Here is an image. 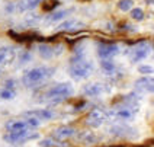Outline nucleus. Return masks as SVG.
Returning <instances> with one entry per match:
<instances>
[{"label": "nucleus", "instance_id": "f257e3e1", "mask_svg": "<svg viewBox=\"0 0 154 147\" xmlns=\"http://www.w3.org/2000/svg\"><path fill=\"white\" fill-rule=\"evenodd\" d=\"M69 73L74 80H85L93 73V63L86 57L83 51H76L70 60Z\"/></svg>", "mask_w": 154, "mask_h": 147}, {"label": "nucleus", "instance_id": "f03ea898", "mask_svg": "<svg viewBox=\"0 0 154 147\" xmlns=\"http://www.w3.org/2000/svg\"><path fill=\"white\" fill-rule=\"evenodd\" d=\"M55 69L54 67H48V66H39V67H34V69L28 70L25 74L22 76V85L25 87H39L44 85L47 80H50L54 74Z\"/></svg>", "mask_w": 154, "mask_h": 147}, {"label": "nucleus", "instance_id": "7ed1b4c3", "mask_svg": "<svg viewBox=\"0 0 154 147\" xmlns=\"http://www.w3.org/2000/svg\"><path fill=\"white\" fill-rule=\"evenodd\" d=\"M74 95V87L70 83H57L54 86L48 87L42 93V101L47 104H61L64 101H67L69 98Z\"/></svg>", "mask_w": 154, "mask_h": 147}, {"label": "nucleus", "instance_id": "20e7f679", "mask_svg": "<svg viewBox=\"0 0 154 147\" xmlns=\"http://www.w3.org/2000/svg\"><path fill=\"white\" fill-rule=\"evenodd\" d=\"M138 112V109H134V108H129V106H125L122 104H115L113 109L108 112V120H112L115 122H131L134 121L135 118V114Z\"/></svg>", "mask_w": 154, "mask_h": 147}, {"label": "nucleus", "instance_id": "39448f33", "mask_svg": "<svg viewBox=\"0 0 154 147\" xmlns=\"http://www.w3.org/2000/svg\"><path fill=\"white\" fill-rule=\"evenodd\" d=\"M38 133H34L32 130H23V131H15V133H8L5 134V141L13 146H19V144H25L26 141L38 139Z\"/></svg>", "mask_w": 154, "mask_h": 147}, {"label": "nucleus", "instance_id": "423d86ee", "mask_svg": "<svg viewBox=\"0 0 154 147\" xmlns=\"http://www.w3.org/2000/svg\"><path fill=\"white\" fill-rule=\"evenodd\" d=\"M151 52V44L147 41H141V42L135 44L134 47H131L128 50V57L131 63H140L144 58H147Z\"/></svg>", "mask_w": 154, "mask_h": 147}, {"label": "nucleus", "instance_id": "0eeeda50", "mask_svg": "<svg viewBox=\"0 0 154 147\" xmlns=\"http://www.w3.org/2000/svg\"><path fill=\"white\" fill-rule=\"evenodd\" d=\"M108 133L112 137H116V139H134V137H137V130L127 125L125 122H118V124L109 127Z\"/></svg>", "mask_w": 154, "mask_h": 147}, {"label": "nucleus", "instance_id": "6e6552de", "mask_svg": "<svg viewBox=\"0 0 154 147\" xmlns=\"http://www.w3.org/2000/svg\"><path fill=\"white\" fill-rule=\"evenodd\" d=\"M105 121H108V112L100 108H93L86 117V125H89L92 128H97V127L103 125Z\"/></svg>", "mask_w": 154, "mask_h": 147}, {"label": "nucleus", "instance_id": "1a4fd4ad", "mask_svg": "<svg viewBox=\"0 0 154 147\" xmlns=\"http://www.w3.org/2000/svg\"><path fill=\"white\" fill-rule=\"evenodd\" d=\"M63 51H64V47L61 44L55 45V47H52V45L47 42L38 44V54L42 57L44 60H50V58L55 57V55H60Z\"/></svg>", "mask_w": 154, "mask_h": 147}, {"label": "nucleus", "instance_id": "9d476101", "mask_svg": "<svg viewBox=\"0 0 154 147\" xmlns=\"http://www.w3.org/2000/svg\"><path fill=\"white\" fill-rule=\"evenodd\" d=\"M119 52V47L113 42H99L97 44V55L102 60H111Z\"/></svg>", "mask_w": 154, "mask_h": 147}, {"label": "nucleus", "instance_id": "9b49d317", "mask_svg": "<svg viewBox=\"0 0 154 147\" xmlns=\"http://www.w3.org/2000/svg\"><path fill=\"white\" fill-rule=\"evenodd\" d=\"M55 117V112L51 109H31V111H26L22 112V118H35L38 121H50Z\"/></svg>", "mask_w": 154, "mask_h": 147}, {"label": "nucleus", "instance_id": "f8f14e48", "mask_svg": "<svg viewBox=\"0 0 154 147\" xmlns=\"http://www.w3.org/2000/svg\"><path fill=\"white\" fill-rule=\"evenodd\" d=\"M76 136V130L73 127H69V125H63V127H58L51 133V139L58 141V143H64L69 139L74 137Z\"/></svg>", "mask_w": 154, "mask_h": 147}, {"label": "nucleus", "instance_id": "ddd939ff", "mask_svg": "<svg viewBox=\"0 0 154 147\" xmlns=\"http://www.w3.org/2000/svg\"><path fill=\"white\" fill-rule=\"evenodd\" d=\"M111 89L106 86L105 83H90V85H86L83 87V93H85L87 98H99L102 96L103 93H108Z\"/></svg>", "mask_w": 154, "mask_h": 147}, {"label": "nucleus", "instance_id": "4468645a", "mask_svg": "<svg viewBox=\"0 0 154 147\" xmlns=\"http://www.w3.org/2000/svg\"><path fill=\"white\" fill-rule=\"evenodd\" d=\"M153 77L150 76V77H140L135 80V83H134V86L137 89L138 92H143V93H151L153 92Z\"/></svg>", "mask_w": 154, "mask_h": 147}, {"label": "nucleus", "instance_id": "2eb2a0df", "mask_svg": "<svg viewBox=\"0 0 154 147\" xmlns=\"http://www.w3.org/2000/svg\"><path fill=\"white\" fill-rule=\"evenodd\" d=\"M6 130L8 133H15V131H23V130H32L31 125L26 120H10L6 122Z\"/></svg>", "mask_w": 154, "mask_h": 147}, {"label": "nucleus", "instance_id": "dca6fc26", "mask_svg": "<svg viewBox=\"0 0 154 147\" xmlns=\"http://www.w3.org/2000/svg\"><path fill=\"white\" fill-rule=\"evenodd\" d=\"M73 10H74V9L70 8V9H61V10L51 12V15L47 16L45 20H47L48 23H57V22H61V20H64L67 16H70V15L73 13Z\"/></svg>", "mask_w": 154, "mask_h": 147}, {"label": "nucleus", "instance_id": "f3484780", "mask_svg": "<svg viewBox=\"0 0 154 147\" xmlns=\"http://www.w3.org/2000/svg\"><path fill=\"white\" fill-rule=\"evenodd\" d=\"M85 28V23L83 22H80V20H77V19H67V20H64V22H61L60 25L57 26V31H77V29H83Z\"/></svg>", "mask_w": 154, "mask_h": 147}, {"label": "nucleus", "instance_id": "a211bd4d", "mask_svg": "<svg viewBox=\"0 0 154 147\" xmlns=\"http://www.w3.org/2000/svg\"><path fill=\"white\" fill-rule=\"evenodd\" d=\"M16 57V50L13 47H2L0 48V66L10 64Z\"/></svg>", "mask_w": 154, "mask_h": 147}, {"label": "nucleus", "instance_id": "6ab92c4d", "mask_svg": "<svg viewBox=\"0 0 154 147\" xmlns=\"http://www.w3.org/2000/svg\"><path fill=\"white\" fill-rule=\"evenodd\" d=\"M42 0H17L16 2V10L19 12H28V10H34L38 5H41Z\"/></svg>", "mask_w": 154, "mask_h": 147}, {"label": "nucleus", "instance_id": "aec40b11", "mask_svg": "<svg viewBox=\"0 0 154 147\" xmlns=\"http://www.w3.org/2000/svg\"><path fill=\"white\" fill-rule=\"evenodd\" d=\"M100 67H102L106 76H115L119 71V67L115 64V61H112V58L111 60H102L100 61Z\"/></svg>", "mask_w": 154, "mask_h": 147}, {"label": "nucleus", "instance_id": "412c9836", "mask_svg": "<svg viewBox=\"0 0 154 147\" xmlns=\"http://www.w3.org/2000/svg\"><path fill=\"white\" fill-rule=\"evenodd\" d=\"M79 140L85 144V146H90L96 143V137H94L93 133H87V131H82L79 133Z\"/></svg>", "mask_w": 154, "mask_h": 147}, {"label": "nucleus", "instance_id": "4be33fe9", "mask_svg": "<svg viewBox=\"0 0 154 147\" xmlns=\"http://www.w3.org/2000/svg\"><path fill=\"white\" fill-rule=\"evenodd\" d=\"M9 36H13L16 41H19V42H25V41H31V39H34L36 35L34 34H17V32H15V31H9L8 32Z\"/></svg>", "mask_w": 154, "mask_h": 147}, {"label": "nucleus", "instance_id": "5701e85b", "mask_svg": "<svg viewBox=\"0 0 154 147\" xmlns=\"http://www.w3.org/2000/svg\"><path fill=\"white\" fill-rule=\"evenodd\" d=\"M41 5H42V9L45 12H54L60 6V2L58 0H42Z\"/></svg>", "mask_w": 154, "mask_h": 147}, {"label": "nucleus", "instance_id": "b1692460", "mask_svg": "<svg viewBox=\"0 0 154 147\" xmlns=\"http://www.w3.org/2000/svg\"><path fill=\"white\" fill-rule=\"evenodd\" d=\"M15 98H16V90L15 89H6V87L0 89V99L10 101V99H15Z\"/></svg>", "mask_w": 154, "mask_h": 147}, {"label": "nucleus", "instance_id": "393cba45", "mask_svg": "<svg viewBox=\"0 0 154 147\" xmlns=\"http://www.w3.org/2000/svg\"><path fill=\"white\" fill-rule=\"evenodd\" d=\"M129 16L134 20H143L144 19V10L141 8H134L129 10Z\"/></svg>", "mask_w": 154, "mask_h": 147}, {"label": "nucleus", "instance_id": "a878e982", "mask_svg": "<svg viewBox=\"0 0 154 147\" xmlns=\"http://www.w3.org/2000/svg\"><path fill=\"white\" fill-rule=\"evenodd\" d=\"M132 5H134L132 0H119L118 2V9L122 10V12H129L132 9Z\"/></svg>", "mask_w": 154, "mask_h": 147}, {"label": "nucleus", "instance_id": "bb28decb", "mask_svg": "<svg viewBox=\"0 0 154 147\" xmlns=\"http://www.w3.org/2000/svg\"><path fill=\"white\" fill-rule=\"evenodd\" d=\"M58 144H60L58 141H55L52 139H45L39 141V147H57Z\"/></svg>", "mask_w": 154, "mask_h": 147}, {"label": "nucleus", "instance_id": "cd10ccee", "mask_svg": "<svg viewBox=\"0 0 154 147\" xmlns=\"http://www.w3.org/2000/svg\"><path fill=\"white\" fill-rule=\"evenodd\" d=\"M32 58V55H31V52L29 51H23L20 55H19V61H20V64H26V63H29Z\"/></svg>", "mask_w": 154, "mask_h": 147}, {"label": "nucleus", "instance_id": "c85d7f7f", "mask_svg": "<svg viewBox=\"0 0 154 147\" xmlns=\"http://www.w3.org/2000/svg\"><path fill=\"white\" fill-rule=\"evenodd\" d=\"M138 71L141 74H153V67L151 66H140L138 67Z\"/></svg>", "mask_w": 154, "mask_h": 147}, {"label": "nucleus", "instance_id": "c756f323", "mask_svg": "<svg viewBox=\"0 0 154 147\" xmlns=\"http://www.w3.org/2000/svg\"><path fill=\"white\" fill-rule=\"evenodd\" d=\"M15 85H16V82H15L13 79H9V80L5 82L3 87H6V89H15Z\"/></svg>", "mask_w": 154, "mask_h": 147}, {"label": "nucleus", "instance_id": "7c9ffc66", "mask_svg": "<svg viewBox=\"0 0 154 147\" xmlns=\"http://www.w3.org/2000/svg\"><path fill=\"white\" fill-rule=\"evenodd\" d=\"M111 147H122V146H111Z\"/></svg>", "mask_w": 154, "mask_h": 147}, {"label": "nucleus", "instance_id": "2f4dec72", "mask_svg": "<svg viewBox=\"0 0 154 147\" xmlns=\"http://www.w3.org/2000/svg\"><path fill=\"white\" fill-rule=\"evenodd\" d=\"M0 76H2V70H0Z\"/></svg>", "mask_w": 154, "mask_h": 147}]
</instances>
